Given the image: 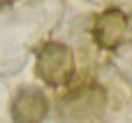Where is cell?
<instances>
[{
    "mask_svg": "<svg viewBox=\"0 0 132 123\" xmlns=\"http://www.w3.org/2000/svg\"><path fill=\"white\" fill-rule=\"evenodd\" d=\"M58 123H109V95L97 81L67 86L56 100Z\"/></svg>",
    "mask_w": 132,
    "mask_h": 123,
    "instance_id": "1",
    "label": "cell"
},
{
    "mask_svg": "<svg viewBox=\"0 0 132 123\" xmlns=\"http://www.w3.org/2000/svg\"><path fill=\"white\" fill-rule=\"evenodd\" d=\"M35 77L49 88H67L77 77L74 51L58 40H46L35 51Z\"/></svg>",
    "mask_w": 132,
    "mask_h": 123,
    "instance_id": "2",
    "label": "cell"
},
{
    "mask_svg": "<svg viewBox=\"0 0 132 123\" xmlns=\"http://www.w3.org/2000/svg\"><path fill=\"white\" fill-rule=\"evenodd\" d=\"M95 47L102 51H118L132 40V19L118 7H107L102 9L90 28Z\"/></svg>",
    "mask_w": 132,
    "mask_h": 123,
    "instance_id": "3",
    "label": "cell"
},
{
    "mask_svg": "<svg viewBox=\"0 0 132 123\" xmlns=\"http://www.w3.org/2000/svg\"><path fill=\"white\" fill-rule=\"evenodd\" d=\"M51 112V102L39 86H19L9 100V116L14 123H44Z\"/></svg>",
    "mask_w": 132,
    "mask_h": 123,
    "instance_id": "4",
    "label": "cell"
},
{
    "mask_svg": "<svg viewBox=\"0 0 132 123\" xmlns=\"http://www.w3.org/2000/svg\"><path fill=\"white\" fill-rule=\"evenodd\" d=\"M19 0H0V9H5V7H12V5H16Z\"/></svg>",
    "mask_w": 132,
    "mask_h": 123,
    "instance_id": "5",
    "label": "cell"
}]
</instances>
